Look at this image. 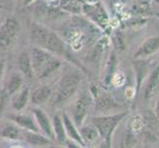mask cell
Listing matches in <instances>:
<instances>
[{"instance_id": "6da1fadb", "label": "cell", "mask_w": 159, "mask_h": 148, "mask_svg": "<svg viewBox=\"0 0 159 148\" xmlns=\"http://www.w3.org/2000/svg\"><path fill=\"white\" fill-rule=\"evenodd\" d=\"M31 42L35 47L52 52L54 56H64L66 52L64 42L51 30L39 24H32L30 29Z\"/></svg>"}, {"instance_id": "7a4b0ae2", "label": "cell", "mask_w": 159, "mask_h": 148, "mask_svg": "<svg viewBox=\"0 0 159 148\" xmlns=\"http://www.w3.org/2000/svg\"><path fill=\"white\" fill-rule=\"evenodd\" d=\"M125 116H127V113H120L116 114H110V116L94 117L91 119V123L95 127L99 136L105 141L108 147L111 145L114 130Z\"/></svg>"}, {"instance_id": "3957f363", "label": "cell", "mask_w": 159, "mask_h": 148, "mask_svg": "<svg viewBox=\"0 0 159 148\" xmlns=\"http://www.w3.org/2000/svg\"><path fill=\"white\" fill-rule=\"evenodd\" d=\"M91 106V98L87 92H82L78 97L75 99L70 108L69 117L73 120L76 128H80L83 125L85 119L89 112Z\"/></svg>"}, {"instance_id": "277c9868", "label": "cell", "mask_w": 159, "mask_h": 148, "mask_svg": "<svg viewBox=\"0 0 159 148\" xmlns=\"http://www.w3.org/2000/svg\"><path fill=\"white\" fill-rule=\"evenodd\" d=\"M19 32V23L14 18H9L0 28V49L6 51L15 42Z\"/></svg>"}, {"instance_id": "5b68a950", "label": "cell", "mask_w": 159, "mask_h": 148, "mask_svg": "<svg viewBox=\"0 0 159 148\" xmlns=\"http://www.w3.org/2000/svg\"><path fill=\"white\" fill-rule=\"evenodd\" d=\"M30 56H31L32 67H33V71H34V75L36 77H38L43 71V69L46 67V65L50 62V60L56 56L43 48L33 47L31 48Z\"/></svg>"}, {"instance_id": "8992f818", "label": "cell", "mask_w": 159, "mask_h": 148, "mask_svg": "<svg viewBox=\"0 0 159 148\" xmlns=\"http://www.w3.org/2000/svg\"><path fill=\"white\" fill-rule=\"evenodd\" d=\"M31 112L33 116L35 117L36 122L39 125V128L41 132L48 137L51 140L56 141V137H54L53 129H52V119L48 116V114L43 111L40 107H33L31 109Z\"/></svg>"}, {"instance_id": "52a82bcc", "label": "cell", "mask_w": 159, "mask_h": 148, "mask_svg": "<svg viewBox=\"0 0 159 148\" xmlns=\"http://www.w3.org/2000/svg\"><path fill=\"white\" fill-rule=\"evenodd\" d=\"M7 119L11 122L15 123L24 130H30V131H36V132H41L39 128L35 117L32 114H10L7 116Z\"/></svg>"}, {"instance_id": "ba28073f", "label": "cell", "mask_w": 159, "mask_h": 148, "mask_svg": "<svg viewBox=\"0 0 159 148\" xmlns=\"http://www.w3.org/2000/svg\"><path fill=\"white\" fill-rule=\"evenodd\" d=\"M0 137L10 140H23V129L8 119L0 123Z\"/></svg>"}, {"instance_id": "9c48e42d", "label": "cell", "mask_w": 159, "mask_h": 148, "mask_svg": "<svg viewBox=\"0 0 159 148\" xmlns=\"http://www.w3.org/2000/svg\"><path fill=\"white\" fill-rule=\"evenodd\" d=\"M159 51V36L148 38L142 43V45L138 48L134 54V58H143L152 56Z\"/></svg>"}, {"instance_id": "30bf717a", "label": "cell", "mask_w": 159, "mask_h": 148, "mask_svg": "<svg viewBox=\"0 0 159 148\" xmlns=\"http://www.w3.org/2000/svg\"><path fill=\"white\" fill-rule=\"evenodd\" d=\"M23 140H25L28 144L36 147L50 146L53 143L52 140L47 137L46 135H43L42 132H36V131H30L24 129H23Z\"/></svg>"}, {"instance_id": "8fae6325", "label": "cell", "mask_w": 159, "mask_h": 148, "mask_svg": "<svg viewBox=\"0 0 159 148\" xmlns=\"http://www.w3.org/2000/svg\"><path fill=\"white\" fill-rule=\"evenodd\" d=\"M61 119L63 122V125L65 128V133H66V136L68 139H71L75 142H77L78 144H80L81 146L86 147V144L84 143L83 139L81 138V136L79 134L78 128H76V125L74 124L73 120L71 119V118L69 117V114L66 113H63L61 114Z\"/></svg>"}, {"instance_id": "7c38bea8", "label": "cell", "mask_w": 159, "mask_h": 148, "mask_svg": "<svg viewBox=\"0 0 159 148\" xmlns=\"http://www.w3.org/2000/svg\"><path fill=\"white\" fill-rule=\"evenodd\" d=\"M52 96V90L51 87L48 85H43L33 91L32 95L30 96V101L34 107H40L46 104Z\"/></svg>"}, {"instance_id": "4fadbf2b", "label": "cell", "mask_w": 159, "mask_h": 148, "mask_svg": "<svg viewBox=\"0 0 159 148\" xmlns=\"http://www.w3.org/2000/svg\"><path fill=\"white\" fill-rule=\"evenodd\" d=\"M30 96V89L28 87L21 88L18 92L11 96V107L15 112H21L28 105Z\"/></svg>"}, {"instance_id": "5bb4252c", "label": "cell", "mask_w": 159, "mask_h": 148, "mask_svg": "<svg viewBox=\"0 0 159 148\" xmlns=\"http://www.w3.org/2000/svg\"><path fill=\"white\" fill-rule=\"evenodd\" d=\"M159 88V65L156 66L148 76L144 88H143V97L145 99H150L156 94Z\"/></svg>"}, {"instance_id": "9a60e30c", "label": "cell", "mask_w": 159, "mask_h": 148, "mask_svg": "<svg viewBox=\"0 0 159 148\" xmlns=\"http://www.w3.org/2000/svg\"><path fill=\"white\" fill-rule=\"evenodd\" d=\"M18 66L20 73L24 76V78L31 80L34 77V71L32 67V61L30 53L27 52H22L18 59Z\"/></svg>"}, {"instance_id": "2e32d148", "label": "cell", "mask_w": 159, "mask_h": 148, "mask_svg": "<svg viewBox=\"0 0 159 148\" xmlns=\"http://www.w3.org/2000/svg\"><path fill=\"white\" fill-rule=\"evenodd\" d=\"M52 129H53L54 137H56V141L58 142L59 144L63 145L67 139V136L66 133H65V128L63 125L61 116H59L58 114H53L52 118Z\"/></svg>"}, {"instance_id": "e0dca14e", "label": "cell", "mask_w": 159, "mask_h": 148, "mask_svg": "<svg viewBox=\"0 0 159 148\" xmlns=\"http://www.w3.org/2000/svg\"><path fill=\"white\" fill-rule=\"evenodd\" d=\"M23 84H24V76L21 73H13L7 81L6 88H5L6 94L8 96L14 95L16 92H18L21 88H23Z\"/></svg>"}, {"instance_id": "ac0fdd59", "label": "cell", "mask_w": 159, "mask_h": 148, "mask_svg": "<svg viewBox=\"0 0 159 148\" xmlns=\"http://www.w3.org/2000/svg\"><path fill=\"white\" fill-rule=\"evenodd\" d=\"M78 131L85 144L92 143V142L97 140L98 137H100L97 129L92 123L88 125H81L80 128H78Z\"/></svg>"}, {"instance_id": "d6986e66", "label": "cell", "mask_w": 159, "mask_h": 148, "mask_svg": "<svg viewBox=\"0 0 159 148\" xmlns=\"http://www.w3.org/2000/svg\"><path fill=\"white\" fill-rule=\"evenodd\" d=\"M81 76L79 73L72 72L64 74L57 84V88H70V87H79Z\"/></svg>"}, {"instance_id": "ffe728a7", "label": "cell", "mask_w": 159, "mask_h": 148, "mask_svg": "<svg viewBox=\"0 0 159 148\" xmlns=\"http://www.w3.org/2000/svg\"><path fill=\"white\" fill-rule=\"evenodd\" d=\"M60 65H61V60L57 56H53L50 60V62L46 65V67L43 69V71L37 78L45 79V78L48 77V76H51L53 72H56V71L60 67Z\"/></svg>"}, {"instance_id": "44dd1931", "label": "cell", "mask_w": 159, "mask_h": 148, "mask_svg": "<svg viewBox=\"0 0 159 148\" xmlns=\"http://www.w3.org/2000/svg\"><path fill=\"white\" fill-rule=\"evenodd\" d=\"M115 107H116V103L114 102V100L111 97L106 94L98 97L95 103V109L98 112H104L107 111V110L113 109Z\"/></svg>"}, {"instance_id": "7402d4cb", "label": "cell", "mask_w": 159, "mask_h": 148, "mask_svg": "<svg viewBox=\"0 0 159 148\" xmlns=\"http://www.w3.org/2000/svg\"><path fill=\"white\" fill-rule=\"evenodd\" d=\"M116 57H115L114 54H112V57H111V61L109 62V67L107 70V73H106V84H109L111 82L112 78H113V74H114V69H115V65H116Z\"/></svg>"}, {"instance_id": "603a6c76", "label": "cell", "mask_w": 159, "mask_h": 148, "mask_svg": "<svg viewBox=\"0 0 159 148\" xmlns=\"http://www.w3.org/2000/svg\"><path fill=\"white\" fill-rule=\"evenodd\" d=\"M114 43L116 47L119 51H124L125 47V38L123 36L122 33H116V35L114 37Z\"/></svg>"}, {"instance_id": "cb8c5ba5", "label": "cell", "mask_w": 159, "mask_h": 148, "mask_svg": "<svg viewBox=\"0 0 159 148\" xmlns=\"http://www.w3.org/2000/svg\"><path fill=\"white\" fill-rule=\"evenodd\" d=\"M65 147L66 148H84L83 146H81L80 144H78L77 142H75L73 140H71V139H66V141H65V143H64Z\"/></svg>"}, {"instance_id": "d4e9b609", "label": "cell", "mask_w": 159, "mask_h": 148, "mask_svg": "<svg viewBox=\"0 0 159 148\" xmlns=\"http://www.w3.org/2000/svg\"><path fill=\"white\" fill-rule=\"evenodd\" d=\"M155 114H156V120H157V127L159 129V97H158V100H157L156 108H155Z\"/></svg>"}, {"instance_id": "484cf974", "label": "cell", "mask_w": 159, "mask_h": 148, "mask_svg": "<svg viewBox=\"0 0 159 148\" xmlns=\"http://www.w3.org/2000/svg\"><path fill=\"white\" fill-rule=\"evenodd\" d=\"M3 72H4V63L2 60L0 59V77H2Z\"/></svg>"}, {"instance_id": "4316f807", "label": "cell", "mask_w": 159, "mask_h": 148, "mask_svg": "<svg viewBox=\"0 0 159 148\" xmlns=\"http://www.w3.org/2000/svg\"><path fill=\"white\" fill-rule=\"evenodd\" d=\"M33 1H35V0H25L24 4H25V5H29V4H31Z\"/></svg>"}, {"instance_id": "83f0119b", "label": "cell", "mask_w": 159, "mask_h": 148, "mask_svg": "<svg viewBox=\"0 0 159 148\" xmlns=\"http://www.w3.org/2000/svg\"><path fill=\"white\" fill-rule=\"evenodd\" d=\"M1 95H2V91H1V88H0V98H1Z\"/></svg>"}, {"instance_id": "f1b7e54d", "label": "cell", "mask_w": 159, "mask_h": 148, "mask_svg": "<svg viewBox=\"0 0 159 148\" xmlns=\"http://www.w3.org/2000/svg\"><path fill=\"white\" fill-rule=\"evenodd\" d=\"M155 15H156V16H157V17H159V13H156V14H155Z\"/></svg>"}, {"instance_id": "f546056e", "label": "cell", "mask_w": 159, "mask_h": 148, "mask_svg": "<svg viewBox=\"0 0 159 148\" xmlns=\"http://www.w3.org/2000/svg\"><path fill=\"white\" fill-rule=\"evenodd\" d=\"M156 1H157V2H158V3H159V0H156Z\"/></svg>"}]
</instances>
